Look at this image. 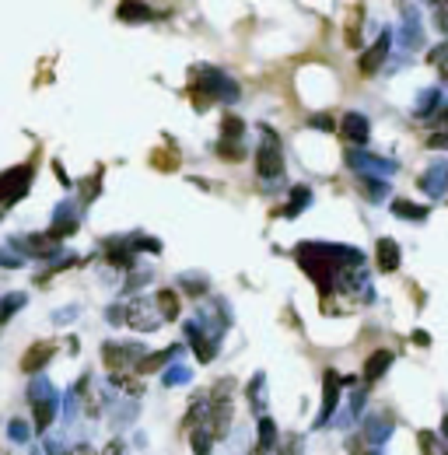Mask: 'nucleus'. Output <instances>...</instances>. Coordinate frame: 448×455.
Returning <instances> with one entry per match:
<instances>
[{
    "label": "nucleus",
    "instance_id": "nucleus-1",
    "mask_svg": "<svg viewBox=\"0 0 448 455\" xmlns=\"http://www.w3.org/2000/svg\"><path fill=\"white\" fill-rule=\"evenodd\" d=\"M123 323H126L130 330L151 333V330H158V323H162V315L155 312V305H151V301H144V298H137V301H130V308L123 312Z\"/></svg>",
    "mask_w": 448,
    "mask_h": 455
},
{
    "label": "nucleus",
    "instance_id": "nucleus-2",
    "mask_svg": "<svg viewBox=\"0 0 448 455\" xmlns=\"http://www.w3.org/2000/svg\"><path fill=\"white\" fill-rule=\"evenodd\" d=\"M266 133V130H263ZM284 172V155H281V140L274 137V133H266L263 137V144H259V175H281Z\"/></svg>",
    "mask_w": 448,
    "mask_h": 455
},
{
    "label": "nucleus",
    "instance_id": "nucleus-3",
    "mask_svg": "<svg viewBox=\"0 0 448 455\" xmlns=\"http://www.w3.org/2000/svg\"><path fill=\"white\" fill-rule=\"evenodd\" d=\"M28 182H32V168L4 172V175H0V204H14V200H21L25 189H28Z\"/></svg>",
    "mask_w": 448,
    "mask_h": 455
},
{
    "label": "nucleus",
    "instance_id": "nucleus-4",
    "mask_svg": "<svg viewBox=\"0 0 448 455\" xmlns=\"http://www.w3.org/2000/svg\"><path fill=\"white\" fill-rule=\"evenodd\" d=\"M53 350H56V347H53V343H49V340H46V343H32V347H28V354H25V357H21V372H39V368H46V365H49V357H53Z\"/></svg>",
    "mask_w": 448,
    "mask_h": 455
},
{
    "label": "nucleus",
    "instance_id": "nucleus-5",
    "mask_svg": "<svg viewBox=\"0 0 448 455\" xmlns=\"http://www.w3.org/2000/svg\"><path fill=\"white\" fill-rule=\"evenodd\" d=\"M378 270L382 273H392L396 266H400V246L392 242V239H378Z\"/></svg>",
    "mask_w": 448,
    "mask_h": 455
},
{
    "label": "nucleus",
    "instance_id": "nucleus-6",
    "mask_svg": "<svg viewBox=\"0 0 448 455\" xmlns=\"http://www.w3.org/2000/svg\"><path fill=\"white\" fill-rule=\"evenodd\" d=\"M343 137H347L350 144H368V120L361 113H350V116L343 120Z\"/></svg>",
    "mask_w": 448,
    "mask_h": 455
},
{
    "label": "nucleus",
    "instance_id": "nucleus-7",
    "mask_svg": "<svg viewBox=\"0 0 448 455\" xmlns=\"http://www.w3.org/2000/svg\"><path fill=\"white\" fill-rule=\"evenodd\" d=\"M389 365H392V350H375V354L368 357V365H365V382L382 378V375L389 372Z\"/></svg>",
    "mask_w": 448,
    "mask_h": 455
},
{
    "label": "nucleus",
    "instance_id": "nucleus-8",
    "mask_svg": "<svg viewBox=\"0 0 448 455\" xmlns=\"http://www.w3.org/2000/svg\"><path fill=\"white\" fill-rule=\"evenodd\" d=\"M385 53H389V36H382V39H378L375 46H371V49H368V56L361 60V74H375V70L382 67Z\"/></svg>",
    "mask_w": 448,
    "mask_h": 455
},
{
    "label": "nucleus",
    "instance_id": "nucleus-9",
    "mask_svg": "<svg viewBox=\"0 0 448 455\" xmlns=\"http://www.w3.org/2000/svg\"><path fill=\"white\" fill-rule=\"evenodd\" d=\"M274 449H277V427L270 417H263L259 420V455H274Z\"/></svg>",
    "mask_w": 448,
    "mask_h": 455
},
{
    "label": "nucleus",
    "instance_id": "nucleus-10",
    "mask_svg": "<svg viewBox=\"0 0 448 455\" xmlns=\"http://www.w3.org/2000/svg\"><path fill=\"white\" fill-rule=\"evenodd\" d=\"M155 305L162 308V319H175L179 315V294L175 291H158L155 294Z\"/></svg>",
    "mask_w": 448,
    "mask_h": 455
},
{
    "label": "nucleus",
    "instance_id": "nucleus-11",
    "mask_svg": "<svg viewBox=\"0 0 448 455\" xmlns=\"http://www.w3.org/2000/svg\"><path fill=\"white\" fill-rule=\"evenodd\" d=\"M245 123L235 116V113H224V120H221V140H231V144H239V137H242Z\"/></svg>",
    "mask_w": 448,
    "mask_h": 455
},
{
    "label": "nucleus",
    "instance_id": "nucleus-12",
    "mask_svg": "<svg viewBox=\"0 0 448 455\" xmlns=\"http://www.w3.org/2000/svg\"><path fill=\"white\" fill-rule=\"evenodd\" d=\"M336 396H340V389H336V375L326 372V403H323V410H319V424H326L329 420L333 407H336Z\"/></svg>",
    "mask_w": 448,
    "mask_h": 455
},
{
    "label": "nucleus",
    "instance_id": "nucleus-13",
    "mask_svg": "<svg viewBox=\"0 0 448 455\" xmlns=\"http://www.w3.org/2000/svg\"><path fill=\"white\" fill-rule=\"evenodd\" d=\"M53 414H56V403H53V396H42V403H36V427H49L53 424Z\"/></svg>",
    "mask_w": 448,
    "mask_h": 455
},
{
    "label": "nucleus",
    "instance_id": "nucleus-14",
    "mask_svg": "<svg viewBox=\"0 0 448 455\" xmlns=\"http://www.w3.org/2000/svg\"><path fill=\"white\" fill-rule=\"evenodd\" d=\"M116 14H120L123 21H144V18H155V11H151V7H140V4H123Z\"/></svg>",
    "mask_w": 448,
    "mask_h": 455
},
{
    "label": "nucleus",
    "instance_id": "nucleus-15",
    "mask_svg": "<svg viewBox=\"0 0 448 455\" xmlns=\"http://www.w3.org/2000/svg\"><path fill=\"white\" fill-rule=\"evenodd\" d=\"M420 449H424V455H445L442 438H438L434 431H420Z\"/></svg>",
    "mask_w": 448,
    "mask_h": 455
},
{
    "label": "nucleus",
    "instance_id": "nucleus-16",
    "mask_svg": "<svg viewBox=\"0 0 448 455\" xmlns=\"http://www.w3.org/2000/svg\"><path fill=\"white\" fill-rule=\"evenodd\" d=\"M392 210H396L400 217H413V221H424V217H427V207H417V204H407V200H396Z\"/></svg>",
    "mask_w": 448,
    "mask_h": 455
},
{
    "label": "nucleus",
    "instance_id": "nucleus-17",
    "mask_svg": "<svg viewBox=\"0 0 448 455\" xmlns=\"http://www.w3.org/2000/svg\"><path fill=\"white\" fill-rule=\"evenodd\" d=\"M249 403H252V410H256V414L263 410V375H256V378H252V385H249Z\"/></svg>",
    "mask_w": 448,
    "mask_h": 455
},
{
    "label": "nucleus",
    "instance_id": "nucleus-18",
    "mask_svg": "<svg viewBox=\"0 0 448 455\" xmlns=\"http://www.w3.org/2000/svg\"><path fill=\"white\" fill-rule=\"evenodd\" d=\"M210 441H214V438L207 434L204 427H193V452H197V455H210Z\"/></svg>",
    "mask_w": 448,
    "mask_h": 455
},
{
    "label": "nucleus",
    "instance_id": "nucleus-19",
    "mask_svg": "<svg viewBox=\"0 0 448 455\" xmlns=\"http://www.w3.org/2000/svg\"><path fill=\"white\" fill-rule=\"evenodd\" d=\"M18 305H25V294H7V298L0 301V323H4L11 312H18Z\"/></svg>",
    "mask_w": 448,
    "mask_h": 455
},
{
    "label": "nucleus",
    "instance_id": "nucleus-20",
    "mask_svg": "<svg viewBox=\"0 0 448 455\" xmlns=\"http://www.w3.org/2000/svg\"><path fill=\"white\" fill-rule=\"evenodd\" d=\"M217 151H221V158H228V162H239V158L245 155L242 144H231V140H221V144H217Z\"/></svg>",
    "mask_w": 448,
    "mask_h": 455
},
{
    "label": "nucleus",
    "instance_id": "nucleus-21",
    "mask_svg": "<svg viewBox=\"0 0 448 455\" xmlns=\"http://www.w3.org/2000/svg\"><path fill=\"white\" fill-rule=\"evenodd\" d=\"M431 63H434V67L442 70V78L448 81V42H445V46H438V49L431 53Z\"/></svg>",
    "mask_w": 448,
    "mask_h": 455
},
{
    "label": "nucleus",
    "instance_id": "nucleus-22",
    "mask_svg": "<svg viewBox=\"0 0 448 455\" xmlns=\"http://www.w3.org/2000/svg\"><path fill=\"white\" fill-rule=\"evenodd\" d=\"M434 21H438V28L448 36V4H438V7H434Z\"/></svg>",
    "mask_w": 448,
    "mask_h": 455
},
{
    "label": "nucleus",
    "instance_id": "nucleus-23",
    "mask_svg": "<svg viewBox=\"0 0 448 455\" xmlns=\"http://www.w3.org/2000/svg\"><path fill=\"white\" fill-rule=\"evenodd\" d=\"M361 186H365L368 200H382V193H385V186H382V182H361Z\"/></svg>",
    "mask_w": 448,
    "mask_h": 455
},
{
    "label": "nucleus",
    "instance_id": "nucleus-24",
    "mask_svg": "<svg viewBox=\"0 0 448 455\" xmlns=\"http://www.w3.org/2000/svg\"><path fill=\"white\" fill-rule=\"evenodd\" d=\"M11 438H18V441H25V438H28V431H25V424H18V420H14V424H11Z\"/></svg>",
    "mask_w": 448,
    "mask_h": 455
},
{
    "label": "nucleus",
    "instance_id": "nucleus-25",
    "mask_svg": "<svg viewBox=\"0 0 448 455\" xmlns=\"http://www.w3.org/2000/svg\"><path fill=\"white\" fill-rule=\"evenodd\" d=\"M312 126H323V130H329V126H333V120H329V116H316V120H312Z\"/></svg>",
    "mask_w": 448,
    "mask_h": 455
},
{
    "label": "nucleus",
    "instance_id": "nucleus-26",
    "mask_svg": "<svg viewBox=\"0 0 448 455\" xmlns=\"http://www.w3.org/2000/svg\"><path fill=\"white\" fill-rule=\"evenodd\" d=\"M102 455H123V441H113V445H109Z\"/></svg>",
    "mask_w": 448,
    "mask_h": 455
},
{
    "label": "nucleus",
    "instance_id": "nucleus-27",
    "mask_svg": "<svg viewBox=\"0 0 448 455\" xmlns=\"http://www.w3.org/2000/svg\"><path fill=\"white\" fill-rule=\"evenodd\" d=\"M71 455H95L91 445H78V449H71Z\"/></svg>",
    "mask_w": 448,
    "mask_h": 455
},
{
    "label": "nucleus",
    "instance_id": "nucleus-28",
    "mask_svg": "<svg viewBox=\"0 0 448 455\" xmlns=\"http://www.w3.org/2000/svg\"><path fill=\"white\" fill-rule=\"evenodd\" d=\"M438 126H442V130H445V133H448V109H445V113H442V116H438Z\"/></svg>",
    "mask_w": 448,
    "mask_h": 455
},
{
    "label": "nucleus",
    "instance_id": "nucleus-29",
    "mask_svg": "<svg viewBox=\"0 0 448 455\" xmlns=\"http://www.w3.org/2000/svg\"><path fill=\"white\" fill-rule=\"evenodd\" d=\"M442 431H445V441H442V449H445V455H448V417H445V427H442Z\"/></svg>",
    "mask_w": 448,
    "mask_h": 455
},
{
    "label": "nucleus",
    "instance_id": "nucleus-30",
    "mask_svg": "<svg viewBox=\"0 0 448 455\" xmlns=\"http://www.w3.org/2000/svg\"><path fill=\"white\" fill-rule=\"evenodd\" d=\"M371 455H378V452H371Z\"/></svg>",
    "mask_w": 448,
    "mask_h": 455
}]
</instances>
